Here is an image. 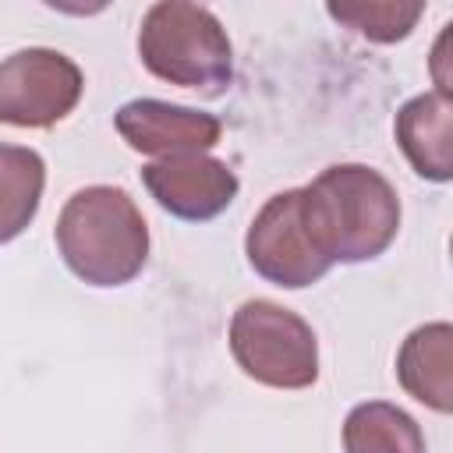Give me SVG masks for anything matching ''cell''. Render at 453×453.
I'll return each mask as SVG.
<instances>
[{
    "label": "cell",
    "mask_w": 453,
    "mask_h": 453,
    "mask_svg": "<svg viewBox=\"0 0 453 453\" xmlns=\"http://www.w3.org/2000/svg\"><path fill=\"white\" fill-rule=\"evenodd\" d=\"M46 163L35 149L0 142V244L14 241L39 212Z\"/></svg>",
    "instance_id": "cell-11"
},
{
    "label": "cell",
    "mask_w": 453,
    "mask_h": 453,
    "mask_svg": "<svg viewBox=\"0 0 453 453\" xmlns=\"http://www.w3.org/2000/svg\"><path fill=\"white\" fill-rule=\"evenodd\" d=\"M230 354L248 379L273 389H308L319 379V340L311 326L276 301L255 297L234 311Z\"/></svg>",
    "instance_id": "cell-4"
},
{
    "label": "cell",
    "mask_w": 453,
    "mask_h": 453,
    "mask_svg": "<svg viewBox=\"0 0 453 453\" xmlns=\"http://www.w3.org/2000/svg\"><path fill=\"white\" fill-rule=\"evenodd\" d=\"M57 248L81 283L124 287L149 258V226L124 188L92 184L74 191L60 209Z\"/></svg>",
    "instance_id": "cell-2"
},
{
    "label": "cell",
    "mask_w": 453,
    "mask_h": 453,
    "mask_svg": "<svg viewBox=\"0 0 453 453\" xmlns=\"http://www.w3.org/2000/svg\"><path fill=\"white\" fill-rule=\"evenodd\" d=\"M396 379L414 400H421L439 414H449L453 411V326L449 322L418 326L396 354Z\"/></svg>",
    "instance_id": "cell-10"
},
{
    "label": "cell",
    "mask_w": 453,
    "mask_h": 453,
    "mask_svg": "<svg viewBox=\"0 0 453 453\" xmlns=\"http://www.w3.org/2000/svg\"><path fill=\"white\" fill-rule=\"evenodd\" d=\"M425 4L428 0H326V11L361 39L393 46L418 28Z\"/></svg>",
    "instance_id": "cell-13"
},
{
    "label": "cell",
    "mask_w": 453,
    "mask_h": 453,
    "mask_svg": "<svg viewBox=\"0 0 453 453\" xmlns=\"http://www.w3.org/2000/svg\"><path fill=\"white\" fill-rule=\"evenodd\" d=\"M81 67L46 46L18 50L0 60V124L50 127L81 99Z\"/></svg>",
    "instance_id": "cell-6"
},
{
    "label": "cell",
    "mask_w": 453,
    "mask_h": 453,
    "mask_svg": "<svg viewBox=\"0 0 453 453\" xmlns=\"http://www.w3.org/2000/svg\"><path fill=\"white\" fill-rule=\"evenodd\" d=\"M343 446L350 453H421L425 435L418 432L411 414L393 403L372 400L347 414Z\"/></svg>",
    "instance_id": "cell-12"
},
{
    "label": "cell",
    "mask_w": 453,
    "mask_h": 453,
    "mask_svg": "<svg viewBox=\"0 0 453 453\" xmlns=\"http://www.w3.org/2000/svg\"><path fill=\"white\" fill-rule=\"evenodd\" d=\"M117 134L145 156H177V152H209L223 124L212 113L163 103V99H131L113 117Z\"/></svg>",
    "instance_id": "cell-8"
},
{
    "label": "cell",
    "mask_w": 453,
    "mask_h": 453,
    "mask_svg": "<svg viewBox=\"0 0 453 453\" xmlns=\"http://www.w3.org/2000/svg\"><path fill=\"white\" fill-rule=\"evenodd\" d=\"M244 251H248L251 269L283 290L311 287L333 269V262L319 251L304 223L301 188L280 191L258 209V216L248 226Z\"/></svg>",
    "instance_id": "cell-5"
},
{
    "label": "cell",
    "mask_w": 453,
    "mask_h": 453,
    "mask_svg": "<svg viewBox=\"0 0 453 453\" xmlns=\"http://www.w3.org/2000/svg\"><path fill=\"white\" fill-rule=\"evenodd\" d=\"M42 4L67 18H92V14H103L113 0H42Z\"/></svg>",
    "instance_id": "cell-14"
},
{
    "label": "cell",
    "mask_w": 453,
    "mask_h": 453,
    "mask_svg": "<svg viewBox=\"0 0 453 453\" xmlns=\"http://www.w3.org/2000/svg\"><path fill=\"white\" fill-rule=\"evenodd\" d=\"M396 142L418 177L446 184L453 177V106L449 92H425L400 106Z\"/></svg>",
    "instance_id": "cell-9"
},
{
    "label": "cell",
    "mask_w": 453,
    "mask_h": 453,
    "mask_svg": "<svg viewBox=\"0 0 453 453\" xmlns=\"http://www.w3.org/2000/svg\"><path fill=\"white\" fill-rule=\"evenodd\" d=\"M301 212L319 251L336 262L379 258L400 230L396 188L365 163H336L301 188Z\"/></svg>",
    "instance_id": "cell-1"
},
{
    "label": "cell",
    "mask_w": 453,
    "mask_h": 453,
    "mask_svg": "<svg viewBox=\"0 0 453 453\" xmlns=\"http://www.w3.org/2000/svg\"><path fill=\"white\" fill-rule=\"evenodd\" d=\"M142 180L156 205L184 223L216 219L237 198V173L205 152H177L159 156L156 163L142 166Z\"/></svg>",
    "instance_id": "cell-7"
},
{
    "label": "cell",
    "mask_w": 453,
    "mask_h": 453,
    "mask_svg": "<svg viewBox=\"0 0 453 453\" xmlns=\"http://www.w3.org/2000/svg\"><path fill=\"white\" fill-rule=\"evenodd\" d=\"M138 57L159 81L223 96L234 78V46L216 14L191 0H159L138 28Z\"/></svg>",
    "instance_id": "cell-3"
}]
</instances>
